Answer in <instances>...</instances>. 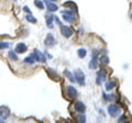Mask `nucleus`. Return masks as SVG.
<instances>
[{
	"label": "nucleus",
	"instance_id": "obj_1",
	"mask_svg": "<svg viewBox=\"0 0 132 123\" xmlns=\"http://www.w3.org/2000/svg\"><path fill=\"white\" fill-rule=\"evenodd\" d=\"M62 14H63V19L66 22H69V23L75 22L76 13L74 11H72V10H64V11H62Z\"/></svg>",
	"mask_w": 132,
	"mask_h": 123
},
{
	"label": "nucleus",
	"instance_id": "obj_2",
	"mask_svg": "<svg viewBox=\"0 0 132 123\" xmlns=\"http://www.w3.org/2000/svg\"><path fill=\"white\" fill-rule=\"evenodd\" d=\"M54 19L56 20V22L59 24V26H61V33L64 36H66V38H69V36H72L73 34V30L69 28V26H66V25H63L61 22H59V20L57 18H55V15H54Z\"/></svg>",
	"mask_w": 132,
	"mask_h": 123
},
{
	"label": "nucleus",
	"instance_id": "obj_3",
	"mask_svg": "<svg viewBox=\"0 0 132 123\" xmlns=\"http://www.w3.org/2000/svg\"><path fill=\"white\" fill-rule=\"evenodd\" d=\"M74 77H75V80L78 82L80 86H82L85 84V75L80 69H76L74 72Z\"/></svg>",
	"mask_w": 132,
	"mask_h": 123
},
{
	"label": "nucleus",
	"instance_id": "obj_4",
	"mask_svg": "<svg viewBox=\"0 0 132 123\" xmlns=\"http://www.w3.org/2000/svg\"><path fill=\"white\" fill-rule=\"evenodd\" d=\"M33 57H34V59L36 62H41V63H45L46 62V58H45V56L42 54L41 52L39 51V49H35L34 53H33Z\"/></svg>",
	"mask_w": 132,
	"mask_h": 123
},
{
	"label": "nucleus",
	"instance_id": "obj_5",
	"mask_svg": "<svg viewBox=\"0 0 132 123\" xmlns=\"http://www.w3.org/2000/svg\"><path fill=\"white\" fill-rule=\"evenodd\" d=\"M108 112L110 115H112V117H116V115L119 114V112H120V108H119V106H117V104H110L108 107Z\"/></svg>",
	"mask_w": 132,
	"mask_h": 123
},
{
	"label": "nucleus",
	"instance_id": "obj_6",
	"mask_svg": "<svg viewBox=\"0 0 132 123\" xmlns=\"http://www.w3.org/2000/svg\"><path fill=\"white\" fill-rule=\"evenodd\" d=\"M9 115H10V110L8 109V107L1 106V107H0V118H1V120L8 119Z\"/></svg>",
	"mask_w": 132,
	"mask_h": 123
},
{
	"label": "nucleus",
	"instance_id": "obj_7",
	"mask_svg": "<svg viewBox=\"0 0 132 123\" xmlns=\"http://www.w3.org/2000/svg\"><path fill=\"white\" fill-rule=\"evenodd\" d=\"M106 77H107V74H106V71H105V69H101V71H99L98 74H97V80H96L97 85H101V82L105 81Z\"/></svg>",
	"mask_w": 132,
	"mask_h": 123
},
{
	"label": "nucleus",
	"instance_id": "obj_8",
	"mask_svg": "<svg viewBox=\"0 0 132 123\" xmlns=\"http://www.w3.org/2000/svg\"><path fill=\"white\" fill-rule=\"evenodd\" d=\"M26 49H28V47H26L24 43H18V45L14 48V52L18 53V54H23V53L26 52Z\"/></svg>",
	"mask_w": 132,
	"mask_h": 123
},
{
	"label": "nucleus",
	"instance_id": "obj_9",
	"mask_svg": "<svg viewBox=\"0 0 132 123\" xmlns=\"http://www.w3.org/2000/svg\"><path fill=\"white\" fill-rule=\"evenodd\" d=\"M67 96L69 99H75L77 97V90L73 86H67Z\"/></svg>",
	"mask_w": 132,
	"mask_h": 123
},
{
	"label": "nucleus",
	"instance_id": "obj_10",
	"mask_svg": "<svg viewBox=\"0 0 132 123\" xmlns=\"http://www.w3.org/2000/svg\"><path fill=\"white\" fill-rule=\"evenodd\" d=\"M44 2H45V5L46 7H47V10L48 11H51V12H54V11H57V6L55 5V3H52L50 0H44Z\"/></svg>",
	"mask_w": 132,
	"mask_h": 123
},
{
	"label": "nucleus",
	"instance_id": "obj_11",
	"mask_svg": "<svg viewBox=\"0 0 132 123\" xmlns=\"http://www.w3.org/2000/svg\"><path fill=\"white\" fill-rule=\"evenodd\" d=\"M74 108H75V110L77 111V112H84L86 110V107H85V104L82 103V102H76V103L74 104Z\"/></svg>",
	"mask_w": 132,
	"mask_h": 123
},
{
	"label": "nucleus",
	"instance_id": "obj_12",
	"mask_svg": "<svg viewBox=\"0 0 132 123\" xmlns=\"http://www.w3.org/2000/svg\"><path fill=\"white\" fill-rule=\"evenodd\" d=\"M45 44L47 45V46H53L55 44V39H54V36H53L52 34H48L47 36H46V40H45Z\"/></svg>",
	"mask_w": 132,
	"mask_h": 123
},
{
	"label": "nucleus",
	"instance_id": "obj_13",
	"mask_svg": "<svg viewBox=\"0 0 132 123\" xmlns=\"http://www.w3.org/2000/svg\"><path fill=\"white\" fill-rule=\"evenodd\" d=\"M45 19H46V24H47V26L52 29L53 26H54V25H53V19H54V15L48 14V13H47V14L45 15Z\"/></svg>",
	"mask_w": 132,
	"mask_h": 123
},
{
	"label": "nucleus",
	"instance_id": "obj_14",
	"mask_svg": "<svg viewBox=\"0 0 132 123\" xmlns=\"http://www.w3.org/2000/svg\"><path fill=\"white\" fill-rule=\"evenodd\" d=\"M47 74H48L50 76H51L52 79H54V80H58V79H59V76H58L57 74H56V73H55L54 71H53L52 68H47Z\"/></svg>",
	"mask_w": 132,
	"mask_h": 123
},
{
	"label": "nucleus",
	"instance_id": "obj_15",
	"mask_svg": "<svg viewBox=\"0 0 132 123\" xmlns=\"http://www.w3.org/2000/svg\"><path fill=\"white\" fill-rule=\"evenodd\" d=\"M97 57L96 56H92V59H91V62L89 63V68H91V69H96L97 68Z\"/></svg>",
	"mask_w": 132,
	"mask_h": 123
},
{
	"label": "nucleus",
	"instance_id": "obj_16",
	"mask_svg": "<svg viewBox=\"0 0 132 123\" xmlns=\"http://www.w3.org/2000/svg\"><path fill=\"white\" fill-rule=\"evenodd\" d=\"M99 62H100V64H101V65H107L108 63H109V58H108V56H107V55H101V56H100V58H99Z\"/></svg>",
	"mask_w": 132,
	"mask_h": 123
},
{
	"label": "nucleus",
	"instance_id": "obj_17",
	"mask_svg": "<svg viewBox=\"0 0 132 123\" xmlns=\"http://www.w3.org/2000/svg\"><path fill=\"white\" fill-rule=\"evenodd\" d=\"M116 85L117 84H116L114 81H108L107 84H106V89H107V90H110V89L116 87Z\"/></svg>",
	"mask_w": 132,
	"mask_h": 123
},
{
	"label": "nucleus",
	"instance_id": "obj_18",
	"mask_svg": "<svg viewBox=\"0 0 132 123\" xmlns=\"http://www.w3.org/2000/svg\"><path fill=\"white\" fill-rule=\"evenodd\" d=\"M34 57H33V55H30L29 57H26V58H24V63H26V64H33L34 63Z\"/></svg>",
	"mask_w": 132,
	"mask_h": 123
},
{
	"label": "nucleus",
	"instance_id": "obj_19",
	"mask_svg": "<svg viewBox=\"0 0 132 123\" xmlns=\"http://www.w3.org/2000/svg\"><path fill=\"white\" fill-rule=\"evenodd\" d=\"M76 120H77V122H79V123H81V122H85V120H86V118H85V114H84V113H81V112H80V114H79V115H77V118H76Z\"/></svg>",
	"mask_w": 132,
	"mask_h": 123
},
{
	"label": "nucleus",
	"instance_id": "obj_20",
	"mask_svg": "<svg viewBox=\"0 0 132 123\" xmlns=\"http://www.w3.org/2000/svg\"><path fill=\"white\" fill-rule=\"evenodd\" d=\"M86 54H87V53H86V49L85 48H79L78 49V56L80 58H84L85 56H86Z\"/></svg>",
	"mask_w": 132,
	"mask_h": 123
},
{
	"label": "nucleus",
	"instance_id": "obj_21",
	"mask_svg": "<svg viewBox=\"0 0 132 123\" xmlns=\"http://www.w3.org/2000/svg\"><path fill=\"white\" fill-rule=\"evenodd\" d=\"M26 20H28L29 22H32V23H36V19L33 16L31 13H29L28 15H26Z\"/></svg>",
	"mask_w": 132,
	"mask_h": 123
},
{
	"label": "nucleus",
	"instance_id": "obj_22",
	"mask_svg": "<svg viewBox=\"0 0 132 123\" xmlns=\"http://www.w3.org/2000/svg\"><path fill=\"white\" fill-rule=\"evenodd\" d=\"M9 57L11 58L12 61H18V56L15 55V52H13V51L9 52Z\"/></svg>",
	"mask_w": 132,
	"mask_h": 123
},
{
	"label": "nucleus",
	"instance_id": "obj_23",
	"mask_svg": "<svg viewBox=\"0 0 132 123\" xmlns=\"http://www.w3.org/2000/svg\"><path fill=\"white\" fill-rule=\"evenodd\" d=\"M34 5L38 7L39 9H44V5H43V2L40 1V0H34Z\"/></svg>",
	"mask_w": 132,
	"mask_h": 123
},
{
	"label": "nucleus",
	"instance_id": "obj_24",
	"mask_svg": "<svg viewBox=\"0 0 132 123\" xmlns=\"http://www.w3.org/2000/svg\"><path fill=\"white\" fill-rule=\"evenodd\" d=\"M64 6H65V7H73V9H75V10L77 9V6H76L74 2H72V1H67V2H65V3H64Z\"/></svg>",
	"mask_w": 132,
	"mask_h": 123
},
{
	"label": "nucleus",
	"instance_id": "obj_25",
	"mask_svg": "<svg viewBox=\"0 0 132 123\" xmlns=\"http://www.w3.org/2000/svg\"><path fill=\"white\" fill-rule=\"evenodd\" d=\"M65 75L67 76V78H68L71 81H75V78H74V76H73V75H72V74H71V73H69L68 71H65Z\"/></svg>",
	"mask_w": 132,
	"mask_h": 123
},
{
	"label": "nucleus",
	"instance_id": "obj_26",
	"mask_svg": "<svg viewBox=\"0 0 132 123\" xmlns=\"http://www.w3.org/2000/svg\"><path fill=\"white\" fill-rule=\"evenodd\" d=\"M7 47H9V43H7V42H0V49L7 48Z\"/></svg>",
	"mask_w": 132,
	"mask_h": 123
},
{
	"label": "nucleus",
	"instance_id": "obj_27",
	"mask_svg": "<svg viewBox=\"0 0 132 123\" xmlns=\"http://www.w3.org/2000/svg\"><path fill=\"white\" fill-rule=\"evenodd\" d=\"M23 10H24L25 12H28V13H31V11H30V9L28 8V7H24V8H23Z\"/></svg>",
	"mask_w": 132,
	"mask_h": 123
},
{
	"label": "nucleus",
	"instance_id": "obj_28",
	"mask_svg": "<svg viewBox=\"0 0 132 123\" xmlns=\"http://www.w3.org/2000/svg\"><path fill=\"white\" fill-rule=\"evenodd\" d=\"M51 1H57V0H51Z\"/></svg>",
	"mask_w": 132,
	"mask_h": 123
},
{
	"label": "nucleus",
	"instance_id": "obj_29",
	"mask_svg": "<svg viewBox=\"0 0 132 123\" xmlns=\"http://www.w3.org/2000/svg\"><path fill=\"white\" fill-rule=\"evenodd\" d=\"M131 18H132V14H131Z\"/></svg>",
	"mask_w": 132,
	"mask_h": 123
},
{
	"label": "nucleus",
	"instance_id": "obj_30",
	"mask_svg": "<svg viewBox=\"0 0 132 123\" xmlns=\"http://www.w3.org/2000/svg\"><path fill=\"white\" fill-rule=\"evenodd\" d=\"M14 1H16V0H14Z\"/></svg>",
	"mask_w": 132,
	"mask_h": 123
}]
</instances>
